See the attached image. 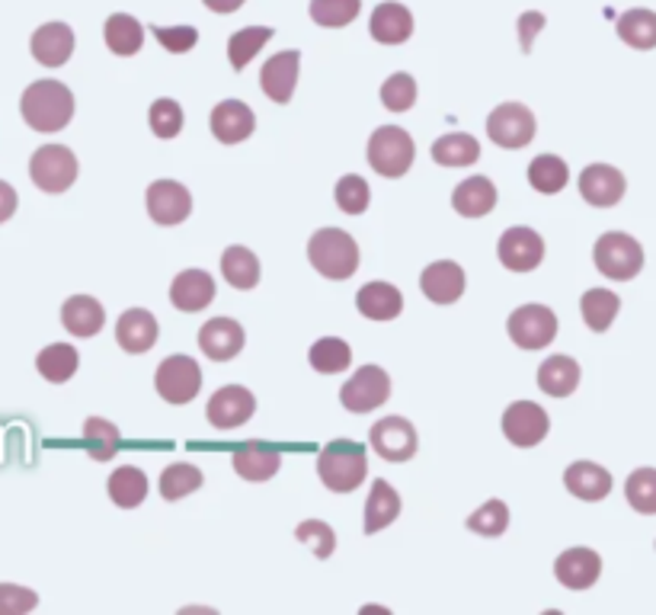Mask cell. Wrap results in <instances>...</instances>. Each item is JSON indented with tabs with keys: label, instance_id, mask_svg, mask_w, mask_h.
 Returning <instances> with one entry per match:
<instances>
[{
	"label": "cell",
	"instance_id": "29",
	"mask_svg": "<svg viewBox=\"0 0 656 615\" xmlns=\"http://www.w3.org/2000/svg\"><path fill=\"white\" fill-rule=\"evenodd\" d=\"M356 308L362 317L368 321H394L404 311V295L391 282H365L358 289Z\"/></svg>",
	"mask_w": 656,
	"mask_h": 615
},
{
	"label": "cell",
	"instance_id": "2",
	"mask_svg": "<svg viewBox=\"0 0 656 615\" xmlns=\"http://www.w3.org/2000/svg\"><path fill=\"white\" fill-rule=\"evenodd\" d=\"M365 475H368V459L358 442L333 439L317 456V478L333 493H353L362 488Z\"/></svg>",
	"mask_w": 656,
	"mask_h": 615
},
{
	"label": "cell",
	"instance_id": "10",
	"mask_svg": "<svg viewBox=\"0 0 656 615\" xmlns=\"http://www.w3.org/2000/svg\"><path fill=\"white\" fill-rule=\"evenodd\" d=\"M391 398V375L382 366H362L340 388V404L350 414H368Z\"/></svg>",
	"mask_w": 656,
	"mask_h": 615
},
{
	"label": "cell",
	"instance_id": "30",
	"mask_svg": "<svg viewBox=\"0 0 656 615\" xmlns=\"http://www.w3.org/2000/svg\"><path fill=\"white\" fill-rule=\"evenodd\" d=\"M451 206L461 218L490 216L497 209V186L490 184L487 177H468V180L455 186Z\"/></svg>",
	"mask_w": 656,
	"mask_h": 615
},
{
	"label": "cell",
	"instance_id": "22",
	"mask_svg": "<svg viewBox=\"0 0 656 615\" xmlns=\"http://www.w3.org/2000/svg\"><path fill=\"white\" fill-rule=\"evenodd\" d=\"M32 59L45 67H61L74 55V30L67 23H45L32 32L30 39Z\"/></svg>",
	"mask_w": 656,
	"mask_h": 615
},
{
	"label": "cell",
	"instance_id": "45",
	"mask_svg": "<svg viewBox=\"0 0 656 615\" xmlns=\"http://www.w3.org/2000/svg\"><path fill=\"white\" fill-rule=\"evenodd\" d=\"M362 10V0H311L308 13L324 30H343L350 27Z\"/></svg>",
	"mask_w": 656,
	"mask_h": 615
},
{
	"label": "cell",
	"instance_id": "17",
	"mask_svg": "<svg viewBox=\"0 0 656 615\" xmlns=\"http://www.w3.org/2000/svg\"><path fill=\"white\" fill-rule=\"evenodd\" d=\"M299 71L301 52H295V49L275 52L263 64V71H260V87H263V93H267L272 103H289L295 87H299Z\"/></svg>",
	"mask_w": 656,
	"mask_h": 615
},
{
	"label": "cell",
	"instance_id": "40",
	"mask_svg": "<svg viewBox=\"0 0 656 615\" xmlns=\"http://www.w3.org/2000/svg\"><path fill=\"white\" fill-rule=\"evenodd\" d=\"M570 180V167L564 157L558 154H538L535 160L529 164V184L541 196H554L561 192Z\"/></svg>",
	"mask_w": 656,
	"mask_h": 615
},
{
	"label": "cell",
	"instance_id": "16",
	"mask_svg": "<svg viewBox=\"0 0 656 615\" xmlns=\"http://www.w3.org/2000/svg\"><path fill=\"white\" fill-rule=\"evenodd\" d=\"M627 180L625 174L612 164H590L583 174H580V196L596 206V209H612L622 202L625 196Z\"/></svg>",
	"mask_w": 656,
	"mask_h": 615
},
{
	"label": "cell",
	"instance_id": "25",
	"mask_svg": "<svg viewBox=\"0 0 656 615\" xmlns=\"http://www.w3.org/2000/svg\"><path fill=\"white\" fill-rule=\"evenodd\" d=\"M157 317L150 314L148 308H128L116 324V340L125 353H148L150 346L157 343Z\"/></svg>",
	"mask_w": 656,
	"mask_h": 615
},
{
	"label": "cell",
	"instance_id": "1",
	"mask_svg": "<svg viewBox=\"0 0 656 615\" xmlns=\"http://www.w3.org/2000/svg\"><path fill=\"white\" fill-rule=\"evenodd\" d=\"M20 113L32 132H61L74 116V93L61 81H35L20 96Z\"/></svg>",
	"mask_w": 656,
	"mask_h": 615
},
{
	"label": "cell",
	"instance_id": "9",
	"mask_svg": "<svg viewBox=\"0 0 656 615\" xmlns=\"http://www.w3.org/2000/svg\"><path fill=\"white\" fill-rule=\"evenodd\" d=\"M507 331L519 350H544L558 337V314L548 305H522L509 314Z\"/></svg>",
	"mask_w": 656,
	"mask_h": 615
},
{
	"label": "cell",
	"instance_id": "51",
	"mask_svg": "<svg viewBox=\"0 0 656 615\" xmlns=\"http://www.w3.org/2000/svg\"><path fill=\"white\" fill-rule=\"evenodd\" d=\"M295 539H299L301 545H308L321 561L336 552V535H333V529H330L327 523H321V520H304V523L295 529Z\"/></svg>",
	"mask_w": 656,
	"mask_h": 615
},
{
	"label": "cell",
	"instance_id": "26",
	"mask_svg": "<svg viewBox=\"0 0 656 615\" xmlns=\"http://www.w3.org/2000/svg\"><path fill=\"white\" fill-rule=\"evenodd\" d=\"M170 302L177 311H202L215 302V279L206 270H183L174 282H170Z\"/></svg>",
	"mask_w": 656,
	"mask_h": 615
},
{
	"label": "cell",
	"instance_id": "43",
	"mask_svg": "<svg viewBox=\"0 0 656 615\" xmlns=\"http://www.w3.org/2000/svg\"><path fill=\"white\" fill-rule=\"evenodd\" d=\"M272 39V30L269 27H247V30H238L231 39H228V62L235 71H243L247 64L253 62L263 45Z\"/></svg>",
	"mask_w": 656,
	"mask_h": 615
},
{
	"label": "cell",
	"instance_id": "20",
	"mask_svg": "<svg viewBox=\"0 0 656 615\" xmlns=\"http://www.w3.org/2000/svg\"><path fill=\"white\" fill-rule=\"evenodd\" d=\"M243 327L235 317H211L199 331V350L215 363H228L243 350Z\"/></svg>",
	"mask_w": 656,
	"mask_h": 615
},
{
	"label": "cell",
	"instance_id": "47",
	"mask_svg": "<svg viewBox=\"0 0 656 615\" xmlns=\"http://www.w3.org/2000/svg\"><path fill=\"white\" fill-rule=\"evenodd\" d=\"M625 497L637 513L656 517V468L631 471V478L625 481Z\"/></svg>",
	"mask_w": 656,
	"mask_h": 615
},
{
	"label": "cell",
	"instance_id": "6",
	"mask_svg": "<svg viewBox=\"0 0 656 615\" xmlns=\"http://www.w3.org/2000/svg\"><path fill=\"white\" fill-rule=\"evenodd\" d=\"M154 388L167 404H189L202 392V369L192 356H167L154 372Z\"/></svg>",
	"mask_w": 656,
	"mask_h": 615
},
{
	"label": "cell",
	"instance_id": "5",
	"mask_svg": "<svg viewBox=\"0 0 656 615\" xmlns=\"http://www.w3.org/2000/svg\"><path fill=\"white\" fill-rule=\"evenodd\" d=\"M596 270L612 282H627L644 270V247L625 231H605L593 247Z\"/></svg>",
	"mask_w": 656,
	"mask_h": 615
},
{
	"label": "cell",
	"instance_id": "21",
	"mask_svg": "<svg viewBox=\"0 0 656 615\" xmlns=\"http://www.w3.org/2000/svg\"><path fill=\"white\" fill-rule=\"evenodd\" d=\"M368 32L382 45H404L414 35V13L397 0H385L372 10Z\"/></svg>",
	"mask_w": 656,
	"mask_h": 615
},
{
	"label": "cell",
	"instance_id": "15",
	"mask_svg": "<svg viewBox=\"0 0 656 615\" xmlns=\"http://www.w3.org/2000/svg\"><path fill=\"white\" fill-rule=\"evenodd\" d=\"M145 206H148L150 221L170 228V225H183L192 216V192L177 180H154L145 192Z\"/></svg>",
	"mask_w": 656,
	"mask_h": 615
},
{
	"label": "cell",
	"instance_id": "28",
	"mask_svg": "<svg viewBox=\"0 0 656 615\" xmlns=\"http://www.w3.org/2000/svg\"><path fill=\"white\" fill-rule=\"evenodd\" d=\"M564 488L586 503H596V500H605L612 493V475L596 461H573L564 471Z\"/></svg>",
	"mask_w": 656,
	"mask_h": 615
},
{
	"label": "cell",
	"instance_id": "54",
	"mask_svg": "<svg viewBox=\"0 0 656 615\" xmlns=\"http://www.w3.org/2000/svg\"><path fill=\"white\" fill-rule=\"evenodd\" d=\"M544 13H538V10H529V13H522L519 17V42H522V52H532V45H535V35L544 30Z\"/></svg>",
	"mask_w": 656,
	"mask_h": 615
},
{
	"label": "cell",
	"instance_id": "8",
	"mask_svg": "<svg viewBox=\"0 0 656 615\" xmlns=\"http://www.w3.org/2000/svg\"><path fill=\"white\" fill-rule=\"evenodd\" d=\"M538 125L532 110L525 103H500L490 116H487V135L493 145L516 152L525 148L535 138Z\"/></svg>",
	"mask_w": 656,
	"mask_h": 615
},
{
	"label": "cell",
	"instance_id": "53",
	"mask_svg": "<svg viewBox=\"0 0 656 615\" xmlns=\"http://www.w3.org/2000/svg\"><path fill=\"white\" fill-rule=\"evenodd\" d=\"M39 606V596L30 586L0 584V615H23Z\"/></svg>",
	"mask_w": 656,
	"mask_h": 615
},
{
	"label": "cell",
	"instance_id": "12",
	"mask_svg": "<svg viewBox=\"0 0 656 615\" xmlns=\"http://www.w3.org/2000/svg\"><path fill=\"white\" fill-rule=\"evenodd\" d=\"M551 430L548 410L535 400H512L503 414V436L519 449H532Z\"/></svg>",
	"mask_w": 656,
	"mask_h": 615
},
{
	"label": "cell",
	"instance_id": "35",
	"mask_svg": "<svg viewBox=\"0 0 656 615\" xmlns=\"http://www.w3.org/2000/svg\"><path fill=\"white\" fill-rule=\"evenodd\" d=\"M480 142L468 132H448L433 142V160L439 167H471L478 164Z\"/></svg>",
	"mask_w": 656,
	"mask_h": 615
},
{
	"label": "cell",
	"instance_id": "31",
	"mask_svg": "<svg viewBox=\"0 0 656 615\" xmlns=\"http://www.w3.org/2000/svg\"><path fill=\"white\" fill-rule=\"evenodd\" d=\"M580 385V363L573 356H548L538 369V388L551 398H570Z\"/></svg>",
	"mask_w": 656,
	"mask_h": 615
},
{
	"label": "cell",
	"instance_id": "32",
	"mask_svg": "<svg viewBox=\"0 0 656 615\" xmlns=\"http://www.w3.org/2000/svg\"><path fill=\"white\" fill-rule=\"evenodd\" d=\"M106 49L119 59H132L135 52H142L145 45V27L132 17V13H113L103 27Z\"/></svg>",
	"mask_w": 656,
	"mask_h": 615
},
{
	"label": "cell",
	"instance_id": "44",
	"mask_svg": "<svg viewBox=\"0 0 656 615\" xmlns=\"http://www.w3.org/2000/svg\"><path fill=\"white\" fill-rule=\"evenodd\" d=\"M202 471L196 465H186V461H177V465H167L164 475H160V497L164 500H183L189 497L192 491L202 488Z\"/></svg>",
	"mask_w": 656,
	"mask_h": 615
},
{
	"label": "cell",
	"instance_id": "33",
	"mask_svg": "<svg viewBox=\"0 0 656 615\" xmlns=\"http://www.w3.org/2000/svg\"><path fill=\"white\" fill-rule=\"evenodd\" d=\"M110 500L119 507V510H135V507H142L145 503V497H148V475L142 471V468H135V465H122L116 468L113 475H110Z\"/></svg>",
	"mask_w": 656,
	"mask_h": 615
},
{
	"label": "cell",
	"instance_id": "19",
	"mask_svg": "<svg viewBox=\"0 0 656 615\" xmlns=\"http://www.w3.org/2000/svg\"><path fill=\"white\" fill-rule=\"evenodd\" d=\"M419 289L436 305H455L465 295V270L455 260H436L423 270Z\"/></svg>",
	"mask_w": 656,
	"mask_h": 615
},
{
	"label": "cell",
	"instance_id": "4",
	"mask_svg": "<svg viewBox=\"0 0 656 615\" xmlns=\"http://www.w3.org/2000/svg\"><path fill=\"white\" fill-rule=\"evenodd\" d=\"M414 157H417V145H414V135L407 128L382 125V128L372 132V138H368V164H372V170L378 177H385V180L404 177L414 167Z\"/></svg>",
	"mask_w": 656,
	"mask_h": 615
},
{
	"label": "cell",
	"instance_id": "18",
	"mask_svg": "<svg viewBox=\"0 0 656 615\" xmlns=\"http://www.w3.org/2000/svg\"><path fill=\"white\" fill-rule=\"evenodd\" d=\"M211 135L221 142V145H240L253 135L257 128V116L247 103L240 100H221L209 116Z\"/></svg>",
	"mask_w": 656,
	"mask_h": 615
},
{
	"label": "cell",
	"instance_id": "48",
	"mask_svg": "<svg viewBox=\"0 0 656 615\" xmlns=\"http://www.w3.org/2000/svg\"><path fill=\"white\" fill-rule=\"evenodd\" d=\"M148 123H150V132H154L157 138H177L179 132H183L186 116H183V106H179L177 100L160 96V100H154V103H150Z\"/></svg>",
	"mask_w": 656,
	"mask_h": 615
},
{
	"label": "cell",
	"instance_id": "13",
	"mask_svg": "<svg viewBox=\"0 0 656 615\" xmlns=\"http://www.w3.org/2000/svg\"><path fill=\"white\" fill-rule=\"evenodd\" d=\"M497 257L512 273H532L544 260V238L535 228L516 225V228L503 231V238L497 244Z\"/></svg>",
	"mask_w": 656,
	"mask_h": 615
},
{
	"label": "cell",
	"instance_id": "3",
	"mask_svg": "<svg viewBox=\"0 0 656 615\" xmlns=\"http://www.w3.org/2000/svg\"><path fill=\"white\" fill-rule=\"evenodd\" d=\"M308 260L324 279L343 282L358 270V244L343 228H321L308 241Z\"/></svg>",
	"mask_w": 656,
	"mask_h": 615
},
{
	"label": "cell",
	"instance_id": "27",
	"mask_svg": "<svg viewBox=\"0 0 656 615\" xmlns=\"http://www.w3.org/2000/svg\"><path fill=\"white\" fill-rule=\"evenodd\" d=\"M61 324L74 337H96L106 324V308L100 305L93 295H71L61 305Z\"/></svg>",
	"mask_w": 656,
	"mask_h": 615
},
{
	"label": "cell",
	"instance_id": "34",
	"mask_svg": "<svg viewBox=\"0 0 656 615\" xmlns=\"http://www.w3.org/2000/svg\"><path fill=\"white\" fill-rule=\"evenodd\" d=\"M400 517V497L391 488L388 481H375L368 500H365V535H375L382 529H388Z\"/></svg>",
	"mask_w": 656,
	"mask_h": 615
},
{
	"label": "cell",
	"instance_id": "23",
	"mask_svg": "<svg viewBox=\"0 0 656 615\" xmlns=\"http://www.w3.org/2000/svg\"><path fill=\"white\" fill-rule=\"evenodd\" d=\"M602 574V557L593 549H568L554 561V577L568 590H590Z\"/></svg>",
	"mask_w": 656,
	"mask_h": 615
},
{
	"label": "cell",
	"instance_id": "55",
	"mask_svg": "<svg viewBox=\"0 0 656 615\" xmlns=\"http://www.w3.org/2000/svg\"><path fill=\"white\" fill-rule=\"evenodd\" d=\"M17 206H20V199H17V189L7 184V180H0V225L13 218Z\"/></svg>",
	"mask_w": 656,
	"mask_h": 615
},
{
	"label": "cell",
	"instance_id": "50",
	"mask_svg": "<svg viewBox=\"0 0 656 615\" xmlns=\"http://www.w3.org/2000/svg\"><path fill=\"white\" fill-rule=\"evenodd\" d=\"M382 103L388 106L391 113H407L417 103V81L407 71L391 74L388 81L382 84Z\"/></svg>",
	"mask_w": 656,
	"mask_h": 615
},
{
	"label": "cell",
	"instance_id": "11",
	"mask_svg": "<svg viewBox=\"0 0 656 615\" xmlns=\"http://www.w3.org/2000/svg\"><path fill=\"white\" fill-rule=\"evenodd\" d=\"M368 442L372 449L382 456L385 461H410L417 456L419 449V436L417 427L404 417H382L372 430H368Z\"/></svg>",
	"mask_w": 656,
	"mask_h": 615
},
{
	"label": "cell",
	"instance_id": "7",
	"mask_svg": "<svg viewBox=\"0 0 656 615\" xmlns=\"http://www.w3.org/2000/svg\"><path fill=\"white\" fill-rule=\"evenodd\" d=\"M32 184L42 192H64L77 180V157L64 145H42L30 160Z\"/></svg>",
	"mask_w": 656,
	"mask_h": 615
},
{
	"label": "cell",
	"instance_id": "42",
	"mask_svg": "<svg viewBox=\"0 0 656 615\" xmlns=\"http://www.w3.org/2000/svg\"><path fill=\"white\" fill-rule=\"evenodd\" d=\"M84 442H87V452L93 461H113L122 446L119 427L113 420L90 417L87 424H84Z\"/></svg>",
	"mask_w": 656,
	"mask_h": 615
},
{
	"label": "cell",
	"instance_id": "24",
	"mask_svg": "<svg viewBox=\"0 0 656 615\" xmlns=\"http://www.w3.org/2000/svg\"><path fill=\"white\" fill-rule=\"evenodd\" d=\"M231 465L243 481H269L282 468V452L269 442H243L235 449Z\"/></svg>",
	"mask_w": 656,
	"mask_h": 615
},
{
	"label": "cell",
	"instance_id": "36",
	"mask_svg": "<svg viewBox=\"0 0 656 615\" xmlns=\"http://www.w3.org/2000/svg\"><path fill=\"white\" fill-rule=\"evenodd\" d=\"M618 311H622V299L612 289H590L580 299V314L593 334H605L615 324Z\"/></svg>",
	"mask_w": 656,
	"mask_h": 615
},
{
	"label": "cell",
	"instance_id": "37",
	"mask_svg": "<svg viewBox=\"0 0 656 615\" xmlns=\"http://www.w3.org/2000/svg\"><path fill=\"white\" fill-rule=\"evenodd\" d=\"M618 39L637 49V52H650L656 49V13L647 10V7H634V10H625L618 17Z\"/></svg>",
	"mask_w": 656,
	"mask_h": 615
},
{
	"label": "cell",
	"instance_id": "52",
	"mask_svg": "<svg viewBox=\"0 0 656 615\" xmlns=\"http://www.w3.org/2000/svg\"><path fill=\"white\" fill-rule=\"evenodd\" d=\"M150 32H154V39L164 45V52H170V55H186V52H192L196 42H199L196 27H150Z\"/></svg>",
	"mask_w": 656,
	"mask_h": 615
},
{
	"label": "cell",
	"instance_id": "49",
	"mask_svg": "<svg viewBox=\"0 0 656 615\" xmlns=\"http://www.w3.org/2000/svg\"><path fill=\"white\" fill-rule=\"evenodd\" d=\"M333 199L346 216H362L372 202V189L358 174H346V177H340V184L333 189Z\"/></svg>",
	"mask_w": 656,
	"mask_h": 615
},
{
	"label": "cell",
	"instance_id": "56",
	"mask_svg": "<svg viewBox=\"0 0 656 615\" xmlns=\"http://www.w3.org/2000/svg\"><path fill=\"white\" fill-rule=\"evenodd\" d=\"M202 3L209 7L211 13H238L247 0H202Z\"/></svg>",
	"mask_w": 656,
	"mask_h": 615
},
{
	"label": "cell",
	"instance_id": "41",
	"mask_svg": "<svg viewBox=\"0 0 656 615\" xmlns=\"http://www.w3.org/2000/svg\"><path fill=\"white\" fill-rule=\"evenodd\" d=\"M308 363L321 375H336V372H346L353 366V350L346 340L324 337L308 350Z\"/></svg>",
	"mask_w": 656,
	"mask_h": 615
},
{
	"label": "cell",
	"instance_id": "38",
	"mask_svg": "<svg viewBox=\"0 0 656 615\" xmlns=\"http://www.w3.org/2000/svg\"><path fill=\"white\" fill-rule=\"evenodd\" d=\"M81 366V353L71 343H49L39 356H35V369L45 382L64 385Z\"/></svg>",
	"mask_w": 656,
	"mask_h": 615
},
{
	"label": "cell",
	"instance_id": "39",
	"mask_svg": "<svg viewBox=\"0 0 656 615\" xmlns=\"http://www.w3.org/2000/svg\"><path fill=\"white\" fill-rule=\"evenodd\" d=\"M221 273L225 279L240 289V292H247V289H257L260 285V260H257V253L250 250V247H228L225 253H221Z\"/></svg>",
	"mask_w": 656,
	"mask_h": 615
},
{
	"label": "cell",
	"instance_id": "14",
	"mask_svg": "<svg viewBox=\"0 0 656 615\" xmlns=\"http://www.w3.org/2000/svg\"><path fill=\"white\" fill-rule=\"evenodd\" d=\"M253 414H257V398L243 385H225L206 404V417L215 430H238Z\"/></svg>",
	"mask_w": 656,
	"mask_h": 615
},
{
	"label": "cell",
	"instance_id": "46",
	"mask_svg": "<svg viewBox=\"0 0 656 615\" xmlns=\"http://www.w3.org/2000/svg\"><path fill=\"white\" fill-rule=\"evenodd\" d=\"M468 529L475 535H480V539H500L509 529V507L503 500H497V497L480 503L478 510L468 517Z\"/></svg>",
	"mask_w": 656,
	"mask_h": 615
}]
</instances>
